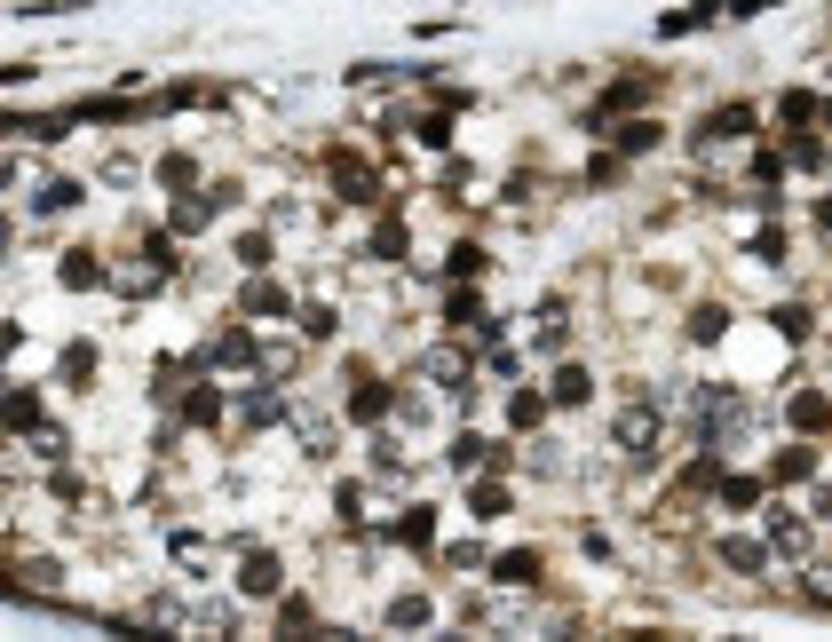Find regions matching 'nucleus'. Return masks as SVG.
Masks as SVG:
<instances>
[{
	"label": "nucleus",
	"instance_id": "nucleus-28",
	"mask_svg": "<svg viewBox=\"0 0 832 642\" xmlns=\"http://www.w3.org/2000/svg\"><path fill=\"white\" fill-rule=\"evenodd\" d=\"M769 318H777V333H785V341H801V333H809V310H793V302H785V310H769Z\"/></svg>",
	"mask_w": 832,
	"mask_h": 642
},
{
	"label": "nucleus",
	"instance_id": "nucleus-24",
	"mask_svg": "<svg viewBox=\"0 0 832 642\" xmlns=\"http://www.w3.org/2000/svg\"><path fill=\"white\" fill-rule=\"evenodd\" d=\"M444 270H452V278H476V270H484V246H452Z\"/></svg>",
	"mask_w": 832,
	"mask_h": 642
},
{
	"label": "nucleus",
	"instance_id": "nucleus-23",
	"mask_svg": "<svg viewBox=\"0 0 832 642\" xmlns=\"http://www.w3.org/2000/svg\"><path fill=\"white\" fill-rule=\"evenodd\" d=\"M238 262L262 270V262H270V230H246V238H238Z\"/></svg>",
	"mask_w": 832,
	"mask_h": 642
},
{
	"label": "nucleus",
	"instance_id": "nucleus-27",
	"mask_svg": "<svg viewBox=\"0 0 832 642\" xmlns=\"http://www.w3.org/2000/svg\"><path fill=\"white\" fill-rule=\"evenodd\" d=\"M476 516H484V524L508 516V492H500V484H476Z\"/></svg>",
	"mask_w": 832,
	"mask_h": 642
},
{
	"label": "nucleus",
	"instance_id": "nucleus-8",
	"mask_svg": "<svg viewBox=\"0 0 832 642\" xmlns=\"http://www.w3.org/2000/svg\"><path fill=\"white\" fill-rule=\"evenodd\" d=\"M809 468H817V452H809V444H793V452H777V460H769V484H801Z\"/></svg>",
	"mask_w": 832,
	"mask_h": 642
},
{
	"label": "nucleus",
	"instance_id": "nucleus-18",
	"mask_svg": "<svg viewBox=\"0 0 832 642\" xmlns=\"http://www.w3.org/2000/svg\"><path fill=\"white\" fill-rule=\"evenodd\" d=\"M8 428H40V397H32V389L8 397Z\"/></svg>",
	"mask_w": 832,
	"mask_h": 642
},
{
	"label": "nucleus",
	"instance_id": "nucleus-25",
	"mask_svg": "<svg viewBox=\"0 0 832 642\" xmlns=\"http://www.w3.org/2000/svg\"><path fill=\"white\" fill-rule=\"evenodd\" d=\"M444 318H452V325H484V302H476V294H452Z\"/></svg>",
	"mask_w": 832,
	"mask_h": 642
},
{
	"label": "nucleus",
	"instance_id": "nucleus-1",
	"mask_svg": "<svg viewBox=\"0 0 832 642\" xmlns=\"http://www.w3.org/2000/svg\"><path fill=\"white\" fill-rule=\"evenodd\" d=\"M238 595H278V555H270V547H246V563H238Z\"/></svg>",
	"mask_w": 832,
	"mask_h": 642
},
{
	"label": "nucleus",
	"instance_id": "nucleus-15",
	"mask_svg": "<svg viewBox=\"0 0 832 642\" xmlns=\"http://www.w3.org/2000/svg\"><path fill=\"white\" fill-rule=\"evenodd\" d=\"M373 254H381V262H405V222H381V230H373Z\"/></svg>",
	"mask_w": 832,
	"mask_h": 642
},
{
	"label": "nucleus",
	"instance_id": "nucleus-3",
	"mask_svg": "<svg viewBox=\"0 0 832 642\" xmlns=\"http://www.w3.org/2000/svg\"><path fill=\"white\" fill-rule=\"evenodd\" d=\"M333 175H341V199H357V207L381 199V191H373V167H365L357 151H333Z\"/></svg>",
	"mask_w": 832,
	"mask_h": 642
},
{
	"label": "nucleus",
	"instance_id": "nucleus-16",
	"mask_svg": "<svg viewBox=\"0 0 832 642\" xmlns=\"http://www.w3.org/2000/svg\"><path fill=\"white\" fill-rule=\"evenodd\" d=\"M619 151H658V127H650V119H626V127H619Z\"/></svg>",
	"mask_w": 832,
	"mask_h": 642
},
{
	"label": "nucleus",
	"instance_id": "nucleus-9",
	"mask_svg": "<svg viewBox=\"0 0 832 642\" xmlns=\"http://www.w3.org/2000/svg\"><path fill=\"white\" fill-rule=\"evenodd\" d=\"M706 135H722V143H737V135H753V104H722L714 119H706Z\"/></svg>",
	"mask_w": 832,
	"mask_h": 642
},
{
	"label": "nucleus",
	"instance_id": "nucleus-33",
	"mask_svg": "<svg viewBox=\"0 0 832 642\" xmlns=\"http://www.w3.org/2000/svg\"><path fill=\"white\" fill-rule=\"evenodd\" d=\"M825 119H832V111H825Z\"/></svg>",
	"mask_w": 832,
	"mask_h": 642
},
{
	"label": "nucleus",
	"instance_id": "nucleus-11",
	"mask_svg": "<svg viewBox=\"0 0 832 642\" xmlns=\"http://www.w3.org/2000/svg\"><path fill=\"white\" fill-rule=\"evenodd\" d=\"M397 539H405V547H428V539H436V508H405V516H397Z\"/></svg>",
	"mask_w": 832,
	"mask_h": 642
},
{
	"label": "nucleus",
	"instance_id": "nucleus-5",
	"mask_svg": "<svg viewBox=\"0 0 832 642\" xmlns=\"http://www.w3.org/2000/svg\"><path fill=\"white\" fill-rule=\"evenodd\" d=\"M793 428H809V436L832 428V397H825V389H801V397H793Z\"/></svg>",
	"mask_w": 832,
	"mask_h": 642
},
{
	"label": "nucleus",
	"instance_id": "nucleus-21",
	"mask_svg": "<svg viewBox=\"0 0 832 642\" xmlns=\"http://www.w3.org/2000/svg\"><path fill=\"white\" fill-rule=\"evenodd\" d=\"M769 547H785V555H793V547H809V532H801L793 516H769Z\"/></svg>",
	"mask_w": 832,
	"mask_h": 642
},
{
	"label": "nucleus",
	"instance_id": "nucleus-29",
	"mask_svg": "<svg viewBox=\"0 0 832 642\" xmlns=\"http://www.w3.org/2000/svg\"><path fill=\"white\" fill-rule=\"evenodd\" d=\"M777 111H785L793 127H809V119H817V96H801V88H793V96H785V104H777Z\"/></svg>",
	"mask_w": 832,
	"mask_h": 642
},
{
	"label": "nucleus",
	"instance_id": "nucleus-7",
	"mask_svg": "<svg viewBox=\"0 0 832 642\" xmlns=\"http://www.w3.org/2000/svg\"><path fill=\"white\" fill-rule=\"evenodd\" d=\"M381 413H389V389L381 381H357L349 389V421H381Z\"/></svg>",
	"mask_w": 832,
	"mask_h": 642
},
{
	"label": "nucleus",
	"instance_id": "nucleus-19",
	"mask_svg": "<svg viewBox=\"0 0 832 642\" xmlns=\"http://www.w3.org/2000/svg\"><path fill=\"white\" fill-rule=\"evenodd\" d=\"M183 421H222V397H214V389H191V397H183Z\"/></svg>",
	"mask_w": 832,
	"mask_h": 642
},
{
	"label": "nucleus",
	"instance_id": "nucleus-13",
	"mask_svg": "<svg viewBox=\"0 0 832 642\" xmlns=\"http://www.w3.org/2000/svg\"><path fill=\"white\" fill-rule=\"evenodd\" d=\"M56 373H64V381H88V373H96V349H88V341H72V349L56 357Z\"/></svg>",
	"mask_w": 832,
	"mask_h": 642
},
{
	"label": "nucleus",
	"instance_id": "nucleus-32",
	"mask_svg": "<svg viewBox=\"0 0 832 642\" xmlns=\"http://www.w3.org/2000/svg\"><path fill=\"white\" fill-rule=\"evenodd\" d=\"M817 222H825V230H832V199H817Z\"/></svg>",
	"mask_w": 832,
	"mask_h": 642
},
{
	"label": "nucleus",
	"instance_id": "nucleus-22",
	"mask_svg": "<svg viewBox=\"0 0 832 642\" xmlns=\"http://www.w3.org/2000/svg\"><path fill=\"white\" fill-rule=\"evenodd\" d=\"M753 183L777 191V183H785V159H777V151H753Z\"/></svg>",
	"mask_w": 832,
	"mask_h": 642
},
{
	"label": "nucleus",
	"instance_id": "nucleus-26",
	"mask_svg": "<svg viewBox=\"0 0 832 642\" xmlns=\"http://www.w3.org/2000/svg\"><path fill=\"white\" fill-rule=\"evenodd\" d=\"M96 278H104V270H96L88 254H64V286H96Z\"/></svg>",
	"mask_w": 832,
	"mask_h": 642
},
{
	"label": "nucleus",
	"instance_id": "nucleus-30",
	"mask_svg": "<svg viewBox=\"0 0 832 642\" xmlns=\"http://www.w3.org/2000/svg\"><path fill=\"white\" fill-rule=\"evenodd\" d=\"M420 143H452V111H428L420 119Z\"/></svg>",
	"mask_w": 832,
	"mask_h": 642
},
{
	"label": "nucleus",
	"instance_id": "nucleus-12",
	"mask_svg": "<svg viewBox=\"0 0 832 642\" xmlns=\"http://www.w3.org/2000/svg\"><path fill=\"white\" fill-rule=\"evenodd\" d=\"M619 444H626V452H650V444H658V421H650V413H626V421H619Z\"/></svg>",
	"mask_w": 832,
	"mask_h": 642
},
{
	"label": "nucleus",
	"instance_id": "nucleus-20",
	"mask_svg": "<svg viewBox=\"0 0 832 642\" xmlns=\"http://www.w3.org/2000/svg\"><path fill=\"white\" fill-rule=\"evenodd\" d=\"M389 627H428V603H420V595H397V603H389Z\"/></svg>",
	"mask_w": 832,
	"mask_h": 642
},
{
	"label": "nucleus",
	"instance_id": "nucleus-17",
	"mask_svg": "<svg viewBox=\"0 0 832 642\" xmlns=\"http://www.w3.org/2000/svg\"><path fill=\"white\" fill-rule=\"evenodd\" d=\"M722 500L729 508H753L761 500V476H722Z\"/></svg>",
	"mask_w": 832,
	"mask_h": 642
},
{
	"label": "nucleus",
	"instance_id": "nucleus-31",
	"mask_svg": "<svg viewBox=\"0 0 832 642\" xmlns=\"http://www.w3.org/2000/svg\"><path fill=\"white\" fill-rule=\"evenodd\" d=\"M817 516H825V524H832V484H825V492H817Z\"/></svg>",
	"mask_w": 832,
	"mask_h": 642
},
{
	"label": "nucleus",
	"instance_id": "nucleus-2",
	"mask_svg": "<svg viewBox=\"0 0 832 642\" xmlns=\"http://www.w3.org/2000/svg\"><path fill=\"white\" fill-rule=\"evenodd\" d=\"M238 318H254V325L286 318V286H270V278H254V286H246V294H238Z\"/></svg>",
	"mask_w": 832,
	"mask_h": 642
},
{
	"label": "nucleus",
	"instance_id": "nucleus-4",
	"mask_svg": "<svg viewBox=\"0 0 832 642\" xmlns=\"http://www.w3.org/2000/svg\"><path fill=\"white\" fill-rule=\"evenodd\" d=\"M547 397H555V405H587V397H595V373H587V365H563Z\"/></svg>",
	"mask_w": 832,
	"mask_h": 642
},
{
	"label": "nucleus",
	"instance_id": "nucleus-10",
	"mask_svg": "<svg viewBox=\"0 0 832 642\" xmlns=\"http://www.w3.org/2000/svg\"><path fill=\"white\" fill-rule=\"evenodd\" d=\"M714 555H722L729 571H769V547H753V539H722Z\"/></svg>",
	"mask_w": 832,
	"mask_h": 642
},
{
	"label": "nucleus",
	"instance_id": "nucleus-14",
	"mask_svg": "<svg viewBox=\"0 0 832 642\" xmlns=\"http://www.w3.org/2000/svg\"><path fill=\"white\" fill-rule=\"evenodd\" d=\"M539 413H547V397H539V389H516V397H508V421H516V428H531Z\"/></svg>",
	"mask_w": 832,
	"mask_h": 642
},
{
	"label": "nucleus",
	"instance_id": "nucleus-6",
	"mask_svg": "<svg viewBox=\"0 0 832 642\" xmlns=\"http://www.w3.org/2000/svg\"><path fill=\"white\" fill-rule=\"evenodd\" d=\"M492 579H500V587H531V579H539V555H531V547L500 555V563H492Z\"/></svg>",
	"mask_w": 832,
	"mask_h": 642
}]
</instances>
